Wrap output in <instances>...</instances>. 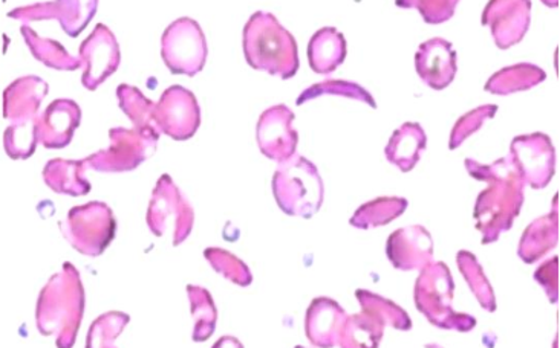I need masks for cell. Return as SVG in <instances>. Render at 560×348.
<instances>
[{
	"label": "cell",
	"instance_id": "6da1fadb",
	"mask_svg": "<svg viewBox=\"0 0 560 348\" xmlns=\"http://www.w3.org/2000/svg\"><path fill=\"white\" fill-rule=\"evenodd\" d=\"M452 298L453 280L449 267L444 263L426 266L415 288L418 311L425 313L430 323L438 327L470 331L475 326V320L466 315H458V319H455L451 308Z\"/></svg>",
	"mask_w": 560,
	"mask_h": 348
},
{
	"label": "cell",
	"instance_id": "7a4b0ae2",
	"mask_svg": "<svg viewBox=\"0 0 560 348\" xmlns=\"http://www.w3.org/2000/svg\"><path fill=\"white\" fill-rule=\"evenodd\" d=\"M509 167V166H507ZM502 160H498V182L499 185L484 191L475 206V217L478 219V229L482 231V243H491L498 239L502 231H507L512 227L514 217L520 214L522 205V181H514L512 185L504 191L507 182L517 175L516 168L512 164V168L507 171L502 178L501 185ZM507 170V168H505ZM505 173V171H504ZM521 178V176H520Z\"/></svg>",
	"mask_w": 560,
	"mask_h": 348
},
{
	"label": "cell",
	"instance_id": "3957f363",
	"mask_svg": "<svg viewBox=\"0 0 560 348\" xmlns=\"http://www.w3.org/2000/svg\"><path fill=\"white\" fill-rule=\"evenodd\" d=\"M247 57L254 68L269 69L282 74H295L296 45L287 31L269 17V25L254 17L247 29Z\"/></svg>",
	"mask_w": 560,
	"mask_h": 348
},
{
	"label": "cell",
	"instance_id": "277c9868",
	"mask_svg": "<svg viewBox=\"0 0 560 348\" xmlns=\"http://www.w3.org/2000/svg\"><path fill=\"white\" fill-rule=\"evenodd\" d=\"M513 166L522 181L533 189H544L555 173V151L543 133L520 136L512 143Z\"/></svg>",
	"mask_w": 560,
	"mask_h": 348
},
{
	"label": "cell",
	"instance_id": "5b68a950",
	"mask_svg": "<svg viewBox=\"0 0 560 348\" xmlns=\"http://www.w3.org/2000/svg\"><path fill=\"white\" fill-rule=\"evenodd\" d=\"M415 64L422 82L432 89L441 91L455 79L456 52L443 38H432L420 46Z\"/></svg>",
	"mask_w": 560,
	"mask_h": 348
},
{
	"label": "cell",
	"instance_id": "8992f818",
	"mask_svg": "<svg viewBox=\"0 0 560 348\" xmlns=\"http://www.w3.org/2000/svg\"><path fill=\"white\" fill-rule=\"evenodd\" d=\"M432 239L425 228L398 229L388 240V257L398 269H421L432 260Z\"/></svg>",
	"mask_w": 560,
	"mask_h": 348
},
{
	"label": "cell",
	"instance_id": "52a82bcc",
	"mask_svg": "<svg viewBox=\"0 0 560 348\" xmlns=\"http://www.w3.org/2000/svg\"><path fill=\"white\" fill-rule=\"evenodd\" d=\"M482 22L491 26L499 48H509L527 33L529 2H491L486 8Z\"/></svg>",
	"mask_w": 560,
	"mask_h": 348
},
{
	"label": "cell",
	"instance_id": "ba28073f",
	"mask_svg": "<svg viewBox=\"0 0 560 348\" xmlns=\"http://www.w3.org/2000/svg\"><path fill=\"white\" fill-rule=\"evenodd\" d=\"M425 147V130L420 128V124L407 122L391 137L386 147V156L392 164L402 168L403 171H409L417 166Z\"/></svg>",
	"mask_w": 560,
	"mask_h": 348
},
{
	"label": "cell",
	"instance_id": "9c48e42d",
	"mask_svg": "<svg viewBox=\"0 0 560 348\" xmlns=\"http://www.w3.org/2000/svg\"><path fill=\"white\" fill-rule=\"evenodd\" d=\"M558 242V213L533 221L521 240L520 255L525 263H535Z\"/></svg>",
	"mask_w": 560,
	"mask_h": 348
},
{
	"label": "cell",
	"instance_id": "30bf717a",
	"mask_svg": "<svg viewBox=\"0 0 560 348\" xmlns=\"http://www.w3.org/2000/svg\"><path fill=\"white\" fill-rule=\"evenodd\" d=\"M545 80L543 69L532 67V64H520V67L507 68L498 72L493 79L486 84V91L493 94H512V92L527 91Z\"/></svg>",
	"mask_w": 560,
	"mask_h": 348
},
{
	"label": "cell",
	"instance_id": "8fae6325",
	"mask_svg": "<svg viewBox=\"0 0 560 348\" xmlns=\"http://www.w3.org/2000/svg\"><path fill=\"white\" fill-rule=\"evenodd\" d=\"M406 206V199H379V201L360 208L356 219H353V225L360 228L386 225L388 221L394 220L400 214L405 213Z\"/></svg>",
	"mask_w": 560,
	"mask_h": 348
},
{
	"label": "cell",
	"instance_id": "7c38bea8",
	"mask_svg": "<svg viewBox=\"0 0 560 348\" xmlns=\"http://www.w3.org/2000/svg\"><path fill=\"white\" fill-rule=\"evenodd\" d=\"M458 265L461 273L466 277L468 285H470L482 308L486 311L495 312L497 304H495L493 290H491L490 283L487 280L481 266L478 265L474 255L468 254V252H460Z\"/></svg>",
	"mask_w": 560,
	"mask_h": 348
},
{
	"label": "cell",
	"instance_id": "4fadbf2b",
	"mask_svg": "<svg viewBox=\"0 0 560 348\" xmlns=\"http://www.w3.org/2000/svg\"><path fill=\"white\" fill-rule=\"evenodd\" d=\"M497 110V106H486L481 107V109L474 110V112L468 113L467 117L461 118L452 133L451 151L458 147V145L463 143L464 140H467V136L472 135L475 130L481 128L482 122L486 121L487 118L493 117Z\"/></svg>",
	"mask_w": 560,
	"mask_h": 348
},
{
	"label": "cell",
	"instance_id": "5bb4252c",
	"mask_svg": "<svg viewBox=\"0 0 560 348\" xmlns=\"http://www.w3.org/2000/svg\"><path fill=\"white\" fill-rule=\"evenodd\" d=\"M400 7H417L422 17L429 23L445 22L452 17L456 2H398Z\"/></svg>",
	"mask_w": 560,
	"mask_h": 348
}]
</instances>
